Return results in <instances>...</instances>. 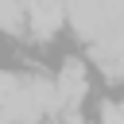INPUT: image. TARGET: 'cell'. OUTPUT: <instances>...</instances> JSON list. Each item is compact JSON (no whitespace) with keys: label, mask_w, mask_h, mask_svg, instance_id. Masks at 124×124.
Masks as SVG:
<instances>
[{"label":"cell","mask_w":124,"mask_h":124,"mask_svg":"<svg viewBox=\"0 0 124 124\" xmlns=\"http://www.w3.org/2000/svg\"><path fill=\"white\" fill-rule=\"evenodd\" d=\"M54 89H58V112H78V105L85 97V66L81 62H66L58 81H54Z\"/></svg>","instance_id":"1"},{"label":"cell","mask_w":124,"mask_h":124,"mask_svg":"<svg viewBox=\"0 0 124 124\" xmlns=\"http://www.w3.org/2000/svg\"><path fill=\"white\" fill-rule=\"evenodd\" d=\"M27 16H31V31H35L39 39H50V35L62 27L66 8H62V0H35V4L27 8Z\"/></svg>","instance_id":"2"},{"label":"cell","mask_w":124,"mask_h":124,"mask_svg":"<svg viewBox=\"0 0 124 124\" xmlns=\"http://www.w3.org/2000/svg\"><path fill=\"white\" fill-rule=\"evenodd\" d=\"M23 0H0V27L4 31H12V35H19L23 31Z\"/></svg>","instance_id":"3"},{"label":"cell","mask_w":124,"mask_h":124,"mask_svg":"<svg viewBox=\"0 0 124 124\" xmlns=\"http://www.w3.org/2000/svg\"><path fill=\"white\" fill-rule=\"evenodd\" d=\"M19 81H23V78H16V74H0V108L19 93Z\"/></svg>","instance_id":"4"},{"label":"cell","mask_w":124,"mask_h":124,"mask_svg":"<svg viewBox=\"0 0 124 124\" xmlns=\"http://www.w3.org/2000/svg\"><path fill=\"white\" fill-rule=\"evenodd\" d=\"M101 124H124L120 105H105V108H101Z\"/></svg>","instance_id":"5"},{"label":"cell","mask_w":124,"mask_h":124,"mask_svg":"<svg viewBox=\"0 0 124 124\" xmlns=\"http://www.w3.org/2000/svg\"><path fill=\"white\" fill-rule=\"evenodd\" d=\"M0 124H8V120H0Z\"/></svg>","instance_id":"6"},{"label":"cell","mask_w":124,"mask_h":124,"mask_svg":"<svg viewBox=\"0 0 124 124\" xmlns=\"http://www.w3.org/2000/svg\"><path fill=\"white\" fill-rule=\"evenodd\" d=\"M120 112H124V105H120Z\"/></svg>","instance_id":"7"}]
</instances>
